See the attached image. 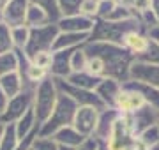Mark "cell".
<instances>
[{"label": "cell", "instance_id": "1", "mask_svg": "<svg viewBox=\"0 0 159 150\" xmlns=\"http://www.w3.org/2000/svg\"><path fill=\"white\" fill-rule=\"evenodd\" d=\"M87 55L101 58L104 64V78H113L124 85L129 81V71L133 62L136 60L124 46L111 44V42H92L89 41L83 46Z\"/></svg>", "mask_w": 159, "mask_h": 150}, {"label": "cell", "instance_id": "8", "mask_svg": "<svg viewBox=\"0 0 159 150\" xmlns=\"http://www.w3.org/2000/svg\"><path fill=\"white\" fill-rule=\"evenodd\" d=\"M97 118H99V110L92 108V106H78L73 120V127L81 136L92 138L97 126Z\"/></svg>", "mask_w": 159, "mask_h": 150}, {"label": "cell", "instance_id": "12", "mask_svg": "<svg viewBox=\"0 0 159 150\" xmlns=\"http://www.w3.org/2000/svg\"><path fill=\"white\" fill-rule=\"evenodd\" d=\"M145 106V101L140 94H136L134 90H129V88L122 87L120 94L117 95V101H115V110L119 111L120 115H131L138 111L140 108Z\"/></svg>", "mask_w": 159, "mask_h": 150}, {"label": "cell", "instance_id": "44", "mask_svg": "<svg viewBox=\"0 0 159 150\" xmlns=\"http://www.w3.org/2000/svg\"><path fill=\"white\" fill-rule=\"evenodd\" d=\"M4 131H6V124L0 122V139H2V136H4Z\"/></svg>", "mask_w": 159, "mask_h": 150}, {"label": "cell", "instance_id": "49", "mask_svg": "<svg viewBox=\"0 0 159 150\" xmlns=\"http://www.w3.org/2000/svg\"><path fill=\"white\" fill-rule=\"evenodd\" d=\"M150 150H159V145H156V147H154V148H150Z\"/></svg>", "mask_w": 159, "mask_h": 150}, {"label": "cell", "instance_id": "5", "mask_svg": "<svg viewBox=\"0 0 159 150\" xmlns=\"http://www.w3.org/2000/svg\"><path fill=\"white\" fill-rule=\"evenodd\" d=\"M58 27L55 23L44 25L39 29H30V37L25 48V53L29 55V58H32L37 53H44V51H53V44L57 41L58 35Z\"/></svg>", "mask_w": 159, "mask_h": 150}, {"label": "cell", "instance_id": "27", "mask_svg": "<svg viewBox=\"0 0 159 150\" xmlns=\"http://www.w3.org/2000/svg\"><path fill=\"white\" fill-rule=\"evenodd\" d=\"M18 71V60H16V53L9 51V53H0V78L11 73Z\"/></svg>", "mask_w": 159, "mask_h": 150}, {"label": "cell", "instance_id": "41", "mask_svg": "<svg viewBox=\"0 0 159 150\" xmlns=\"http://www.w3.org/2000/svg\"><path fill=\"white\" fill-rule=\"evenodd\" d=\"M147 37L150 39V42H154V44L159 46V25L154 27V29H150V30H147Z\"/></svg>", "mask_w": 159, "mask_h": 150}, {"label": "cell", "instance_id": "32", "mask_svg": "<svg viewBox=\"0 0 159 150\" xmlns=\"http://www.w3.org/2000/svg\"><path fill=\"white\" fill-rule=\"evenodd\" d=\"M83 0H57L58 11L62 16H74L80 14V7H81Z\"/></svg>", "mask_w": 159, "mask_h": 150}, {"label": "cell", "instance_id": "37", "mask_svg": "<svg viewBox=\"0 0 159 150\" xmlns=\"http://www.w3.org/2000/svg\"><path fill=\"white\" fill-rule=\"evenodd\" d=\"M51 58H53V51H44V53H37L34 57L30 58L34 65L41 67V69H46L50 73V67H51Z\"/></svg>", "mask_w": 159, "mask_h": 150}, {"label": "cell", "instance_id": "34", "mask_svg": "<svg viewBox=\"0 0 159 150\" xmlns=\"http://www.w3.org/2000/svg\"><path fill=\"white\" fill-rule=\"evenodd\" d=\"M30 150H58V143L51 136H37Z\"/></svg>", "mask_w": 159, "mask_h": 150}, {"label": "cell", "instance_id": "39", "mask_svg": "<svg viewBox=\"0 0 159 150\" xmlns=\"http://www.w3.org/2000/svg\"><path fill=\"white\" fill-rule=\"evenodd\" d=\"M99 145H101V143H99V141L92 136V138H87L76 150H99Z\"/></svg>", "mask_w": 159, "mask_h": 150}, {"label": "cell", "instance_id": "16", "mask_svg": "<svg viewBox=\"0 0 159 150\" xmlns=\"http://www.w3.org/2000/svg\"><path fill=\"white\" fill-rule=\"evenodd\" d=\"M120 90H122V83L120 81L113 80V78H102L96 88V94L99 95V99L102 101V104L106 108H113Z\"/></svg>", "mask_w": 159, "mask_h": 150}, {"label": "cell", "instance_id": "7", "mask_svg": "<svg viewBox=\"0 0 159 150\" xmlns=\"http://www.w3.org/2000/svg\"><path fill=\"white\" fill-rule=\"evenodd\" d=\"M34 90L35 88H25L21 94H18L16 97L9 99L6 108V113L2 117V124H16L27 111L32 110L34 106Z\"/></svg>", "mask_w": 159, "mask_h": 150}, {"label": "cell", "instance_id": "43", "mask_svg": "<svg viewBox=\"0 0 159 150\" xmlns=\"http://www.w3.org/2000/svg\"><path fill=\"white\" fill-rule=\"evenodd\" d=\"M150 9H152V12L156 14V18L159 21V0H150Z\"/></svg>", "mask_w": 159, "mask_h": 150}, {"label": "cell", "instance_id": "42", "mask_svg": "<svg viewBox=\"0 0 159 150\" xmlns=\"http://www.w3.org/2000/svg\"><path fill=\"white\" fill-rule=\"evenodd\" d=\"M7 103H9V99L6 97V94L0 90V120H2V117H4V113H6Z\"/></svg>", "mask_w": 159, "mask_h": 150}, {"label": "cell", "instance_id": "15", "mask_svg": "<svg viewBox=\"0 0 159 150\" xmlns=\"http://www.w3.org/2000/svg\"><path fill=\"white\" fill-rule=\"evenodd\" d=\"M156 113H157V111L154 110V108H150V106H147V104H145V106H143V108H140L138 111H134V113L127 115L134 136H138V134L143 133L145 129H148L150 126H154V124H156Z\"/></svg>", "mask_w": 159, "mask_h": 150}, {"label": "cell", "instance_id": "29", "mask_svg": "<svg viewBox=\"0 0 159 150\" xmlns=\"http://www.w3.org/2000/svg\"><path fill=\"white\" fill-rule=\"evenodd\" d=\"M136 138L140 139L143 145H147L148 148H154L156 145H159V127H157V124H154V126H150L148 129H145L143 133L138 134Z\"/></svg>", "mask_w": 159, "mask_h": 150}, {"label": "cell", "instance_id": "33", "mask_svg": "<svg viewBox=\"0 0 159 150\" xmlns=\"http://www.w3.org/2000/svg\"><path fill=\"white\" fill-rule=\"evenodd\" d=\"M136 60L138 62H145V64H152V65H159V46L150 42L148 48L145 50V53L136 57Z\"/></svg>", "mask_w": 159, "mask_h": 150}, {"label": "cell", "instance_id": "25", "mask_svg": "<svg viewBox=\"0 0 159 150\" xmlns=\"http://www.w3.org/2000/svg\"><path fill=\"white\" fill-rule=\"evenodd\" d=\"M29 4L30 6L39 7V9H43V11L48 14V18H50L51 23H57L58 20L62 18V14H60V11H58L57 0H29Z\"/></svg>", "mask_w": 159, "mask_h": 150}, {"label": "cell", "instance_id": "21", "mask_svg": "<svg viewBox=\"0 0 159 150\" xmlns=\"http://www.w3.org/2000/svg\"><path fill=\"white\" fill-rule=\"evenodd\" d=\"M0 90L6 94L7 99H12L25 90V83L18 73H11V74H6L0 78Z\"/></svg>", "mask_w": 159, "mask_h": 150}, {"label": "cell", "instance_id": "22", "mask_svg": "<svg viewBox=\"0 0 159 150\" xmlns=\"http://www.w3.org/2000/svg\"><path fill=\"white\" fill-rule=\"evenodd\" d=\"M14 127H16V133H18V138H20V139L27 138V136H29V134H32L34 131L41 129L39 122H37V118H35L34 110L27 111V113H25V115H23L21 118L14 124Z\"/></svg>", "mask_w": 159, "mask_h": 150}, {"label": "cell", "instance_id": "18", "mask_svg": "<svg viewBox=\"0 0 159 150\" xmlns=\"http://www.w3.org/2000/svg\"><path fill=\"white\" fill-rule=\"evenodd\" d=\"M122 87L129 88V90H134L136 94H140L143 97V101H145V104L147 106H150V108H154V110L157 111L159 110V88L156 87H150V85H147V83H140V81H125Z\"/></svg>", "mask_w": 159, "mask_h": 150}, {"label": "cell", "instance_id": "46", "mask_svg": "<svg viewBox=\"0 0 159 150\" xmlns=\"http://www.w3.org/2000/svg\"><path fill=\"white\" fill-rule=\"evenodd\" d=\"M99 150H110V148H108L104 143H101V145H99Z\"/></svg>", "mask_w": 159, "mask_h": 150}, {"label": "cell", "instance_id": "28", "mask_svg": "<svg viewBox=\"0 0 159 150\" xmlns=\"http://www.w3.org/2000/svg\"><path fill=\"white\" fill-rule=\"evenodd\" d=\"M11 32H12L14 50H25L27 48V42H29V37H30V29L27 25H23V27L11 29Z\"/></svg>", "mask_w": 159, "mask_h": 150}, {"label": "cell", "instance_id": "45", "mask_svg": "<svg viewBox=\"0 0 159 150\" xmlns=\"http://www.w3.org/2000/svg\"><path fill=\"white\" fill-rule=\"evenodd\" d=\"M7 2H9V0H0V11H2V7L6 6Z\"/></svg>", "mask_w": 159, "mask_h": 150}, {"label": "cell", "instance_id": "19", "mask_svg": "<svg viewBox=\"0 0 159 150\" xmlns=\"http://www.w3.org/2000/svg\"><path fill=\"white\" fill-rule=\"evenodd\" d=\"M90 39V34H74V32H58L57 41L53 44V51L57 50H76L85 46Z\"/></svg>", "mask_w": 159, "mask_h": 150}, {"label": "cell", "instance_id": "4", "mask_svg": "<svg viewBox=\"0 0 159 150\" xmlns=\"http://www.w3.org/2000/svg\"><path fill=\"white\" fill-rule=\"evenodd\" d=\"M57 101H58V88L55 85V80L51 76H48L34 90V106H32V110L35 113V118L39 122V126L43 122H46V118L51 115Z\"/></svg>", "mask_w": 159, "mask_h": 150}, {"label": "cell", "instance_id": "3", "mask_svg": "<svg viewBox=\"0 0 159 150\" xmlns=\"http://www.w3.org/2000/svg\"><path fill=\"white\" fill-rule=\"evenodd\" d=\"M76 110H78L76 103L71 101L67 95H64V94L58 92V101H57V104H55L53 111H51V115L46 118V122L41 124L39 136H53V134L57 133V131H60L62 127L73 126Z\"/></svg>", "mask_w": 159, "mask_h": 150}, {"label": "cell", "instance_id": "48", "mask_svg": "<svg viewBox=\"0 0 159 150\" xmlns=\"http://www.w3.org/2000/svg\"><path fill=\"white\" fill-rule=\"evenodd\" d=\"M156 124H157V127H159V110H157V113H156Z\"/></svg>", "mask_w": 159, "mask_h": 150}, {"label": "cell", "instance_id": "13", "mask_svg": "<svg viewBox=\"0 0 159 150\" xmlns=\"http://www.w3.org/2000/svg\"><path fill=\"white\" fill-rule=\"evenodd\" d=\"M92 18H87L83 14H74V16H62L58 20L57 27L60 32H74V34H90L94 29Z\"/></svg>", "mask_w": 159, "mask_h": 150}, {"label": "cell", "instance_id": "17", "mask_svg": "<svg viewBox=\"0 0 159 150\" xmlns=\"http://www.w3.org/2000/svg\"><path fill=\"white\" fill-rule=\"evenodd\" d=\"M148 44H150V39L147 37V32L145 30H133L129 34H125L124 41H122V46L131 55H134V58L140 57L142 53H145Z\"/></svg>", "mask_w": 159, "mask_h": 150}, {"label": "cell", "instance_id": "30", "mask_svg": "<svg viewBox=\"0 0 159 150\" xmlns=\"http://www.w3.org/2000/svg\"><path fill=\"white\" fill-rule=\"evenodd\" d=\"M71 69H73V73L87 71V53L83 50V46L76 48L73 51V55H71Z\"/></svg>", "mask_w": 159, "mask_h": 150}, {"label": "cell", "instance_id": "9", "mask_svg": "<svg viewBox=\"0 0 159 150\" xmlns=\"http://www.w3.org/2000/svg\"><path fill=\"white\" fill-rule=\"evenodd\" d=\"M29 11V0H9L2 7V23L9 29H16L25 25V18Z\"/></svg>", "mask_w": 159, "mask_h": 150}, {"label": "cell", "instance_id": "35", "mask_svg": "<svg viewBox=\"0 0 159 150\" xmlns=\"http://www.w3.org/2000/svg\"><path fill=\"white\" fill-rule=\"evenodd\" d=\"M133 18H138V16H134L127 7L117 4V7L113 9V12H111L106 20H108V21H127V20H133Z\"/></svg>", "mask_w": 159, "mask_h": 150}, {"label": "cell", "instance_id": "20", "mask_svg": "<svg viewBox=\"0 0 159 150\" xmlns=\"http://www.w3.org/2000/svg\"><path fill=\"white\" fill-rule=\"evenodd\" d=\"M51 138L55 139L60 147H69V148H78L80 145L85 141V136H81V134L74 129L73 126H67V127H62L60 131L53 134Z\"/></svg>", "mask_w": 159, "mask_h": 150}, {"label": "cell", "instance_id": "47", "mask_svg": "<svg viewBox=\"0 0 159 150\" xmlns=\"http://www.w3.org/2000/svg\"><path fill=\"white\" fill-rule=\"evenodd\" d=\"M58 150H76V148H69V147H60L58 145Z\"/></svg>", "mask_w": 159, "mask_h": 150}, {"label": "cell", "instance_id": "40", "mask_svg": "<svg viewBox=\"0 0 159 150\" xmlns=\"http://www.w3.org/2000/svg\"><path fill=\"white\" fill-rule=\"evenodd\" d=\"M122 150H150V148H148L147 145H143L138 138H134L133 141H131V143L125 145V147H124Z\"/></svg>", "mask_w": 159, "mask_h": 150}, {"label": "cell", "instance_id": "2", "mask_svg": "<svg viewBox=\"0 0 159 150\" xmlns=\"http://www.w3.org/2000/svg\"><path fill=\"white\" fill-rule=\"evenodd\" d=\"M133 30H145L140 18H133V20H127V21L96 20L89 41H92V42H111V44L122 46V41H124L125 34H129Z\"/></svg>", "mask_w": 159, "mask_h": 150}, {"label": "cell", "instance_id": "36", "mask_svg": "<svg viewBox=\"0 0 159 150\" xmlns=\"http://www.w3.org/2000/svg\"><path fill=\"white\" fill-rule=\"evenodd\" d=\"M97 9H99V0H83V2H81V7H80V14L96 20Z\"/></svg>", "mask_w": 159, "mask_h": 150}, {"label": "cell", "instance_id": "26", "mask_svg": "<svg viewBox=\"0 0 159 150\" xmlns=\"http://www.w3.org/2000/svg\"><path fill=\"white\" fill-rule=\"evenodd\" d=\"M20 141H21V139L18 138L14 124H7L6 131H4V136L0 139V150H16Z\"/></svg>", "mask_w": 159, "mask_h": 150}, {"label": "cell", "instance_id": "38", "mask_svg": "<svg viewBox=\"0 0 159 150\" xmlns=\"http://www.w3.org/2000/svg\"><path fill=\"white\" fill-rule=\"evenodd\" d=\"M117 0H99V9H97V18L96 20H106L117 7Z\"/></svg>", "mask_w": 159, "mask_h": 150}, {"label": "cell", "instance_id": "11", "mask_svg": "<svg viewBox=\"0 0 159 150\" xmlns=\"http://www.w3.org/2000/svg\"><path fill=\"white\" fill-rule=\"evenodd\" d=\"M120 113L115 108H104V110L99 111V118H97V126L96 131H94V138L99 141V143H106L110 138V134L113 131L115 122L119 120Z\"/></svg>", "mask_w": 159, "mask_h": 150}, {"label": "cell", "instance_id": "14", "mask_svg": "<svg viewBox=\"0 0 159 150\" xmlns=\"http://www.w3.org/2000/svg\"><path fill=\"white\" fill-rule=\"evenodd\" d=\"M74 50H57L53 51L51 58V67H50V76L55 80H67L73 74L71 69V55Z\"/></svg>", "mask_w": 159, "mask_h": 150}, {"label": "cell", "instance_id": "23", "mask_svg": "<svg viewBox=\"0 0 159 150\" xmlns=\"http://www.w3.org/2000/svg\"><path fill=\"white\" fill-rule=\"evenodd\" d=\"M101 80L102 78L92 76L89 71H83V73H73L66 81H69L71 85H74V87H78V88H85V90H94L96 92V88Z\"/></svg>", "mask_w": 159, "mask_h": 150}, {"label": "cell", "instance_id": "24", "mask_svg": "<svg viewBox=\"0 0 159 150\" xmlns=\"http://www.w3.org/2000/svg\"><path fill=\"white\" fill-rule=\"evenodd\" d=\"M50 23H51L50 18L43 9L29 4V11H27V18H25V25L29 29H39V27H44V25H50Z\"/></svg>", "mask_w": 159, "mask_h": 150}, {"label": "cell", "instance_id": "6", "mask_svg": "<svg viewBox=\"0 0 159 150\" xmlns=\"http://www.w3.org/2000/svg\"><path fill=\"white\" fill-rule=\"evenodd\" d=\"M55 80V78H53ZM55 85H57L58 92L64 94V95H67L71 101L76 103V106H92V108H96V110H104L106 106L102 104V101L99 99L94 90H85V88H78L71 85L69 81L66 80H55Z\"/></svg>", "mask_w": 159, "mask_h": 150}, {"label": "cell", "instance_id": "31", "mask_svg": "<svg viewBox=\"0 0 159 150\" xmlns=\"http://www.w3.org/2000/svg\"><path fill=\"white\" fill-rule=\"evenodd\" d=\"M14 51V42H12V32L7 25L0 23V53Z\"/></svg>", "mask_w": 159, "mask_h": 150}, {"label": "cell", "instance_id": "10", "mask_svg": "<svg viewBox=\"0 0 159 150\" xmlns=\"http://www.w3.org/2000/svg\"><path fill=\"white\" fill-rule=\"evenodd\" d=\"M129 80L147 83L150 87L159 88V65H152V64L134 60L129 71Z\"/></svg>", "mask_w": 159, "mask_h": 150}, {"label": "cell", "instance_id": "50", "mask_svg": "<svg viewBox=\"0 0 159 150\" xmlns=\"http://www.w3.org/2000/svg\"><path fill=\"white\" fill-rule=\"evenodd\" d=\"M0 23H2V12H0Z\"/></svg>", "mask_w": 159, "mask_h": 150}]
</instances>
